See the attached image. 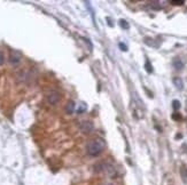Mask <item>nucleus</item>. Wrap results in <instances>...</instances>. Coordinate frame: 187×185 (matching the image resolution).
I'll return each mask as SVG.
<instances>
[{"instance_id": "1", "label": "nucleus", "mask_w": 187, "mask_h": 185, "mask_svg": "<svg viewBox=\"0 0 187 185\" xmlns=\"http://www.w3.org/2000/svg\"><path fill=\"white\" fill-rule=\"evenodd\" d=\"M106 146H107V144H106L105 139L94 138V139H92V141L89 142V144H87V146H86V150H87V153H89L90 155L98 156L105 151Z\"/></svg>"}, {"instance_id": "2", "label": "nucleus", "mask_w": 187, "mask_h": 185, "mask_svg": "<svg viewBox=\"0 0 187 185\" xmlns=\"http://www.w3.org/2000/svg\"><path fill=\"white\" fill-rule=\"evenodd\" d=\"M94 170H95V173H105V174H108L110 176H114L116 173L115 166L109 161H101V162L95 163Z\"/></svg>"}, {"instance_id": "3", "label": "nucleus", "mask_w": 187, "mask_h": 185, "mask_svg": "<svg viewBox=\"0 0 187 185\" xmlns=\"http://www.w3.org/2000/svg\"><path fill=\"white\" fill-rule=\"evenodd\" d=\"M94 129V125L92 121L90 120H83L79 123V130L83 133V134H90L92 133Z\"/></svg>"}, {"instance_id": "4", "label": "nucleus", "mask_w": 187, "mask_h": 185, "mask_svg": "<svg viewBox=\"0 0 187 185\" xmlns=\"http://www.w3.org/2000/svg\"><path fill=\"white\" fill-rule=\"evenodd\" d=\"M46 99H47V102H48L49 104H52V105H56L61 99V94L59 91H56V90H52V91H49L48 94H47Z\"/></svg>"}, {"instance_id": "5", "label": "nucleus", "mask_w": 187, "mask_h": 185, "mask_svg": "<svg viewBox=\"0 0 187 185\" xmlns=\"http://www.w3.org/2000/svg\"><path fill=\"white\" fill-rule=\"evenodd\" d=\"M21 61H22V55H21L20 51L12 50L10 54H9V62H10L13 65H17Z\"/></svg>"}, {"instance_id": "6", "label": "nucleus", "mask_w": 187, "mask_h": 185, "mask_svg": "<svg viewBox=\"0 0 187 185\" xmlns=\"http://www.w3.org/2000/svg\"><path fill=\"white\" fill-rule=\"evenodd\" d=\"M172 64H173V66H174V69L176 70H181V69L184 68V62L181 61V58L180 57H174V60L172 61Z\"/></svg>"}, {"instance_id": "7", "label": "nucleus", "mask_w": 187, "mask_h": 185, "mask_svg": "<svg viewBox=\"0 0 187 185\" xmlns=\"http://www.w3.org/2000/svg\"><path fill=\"white\" fill-rule=\"evenodd\" d=\"M172 82H173V85L176 86V88L179 89V90H181V89L184 88V82H183V80H181V78H179V77L173 78Z\"/></svg>"}, {"instance_id": "8", "label": "nucleus", "mask_w": 187, "mask_h": 185, "mask_svg": "<svg viewBox=\"0 0 187 185\" xmlns=\"http://www.w3.org/2000/svg\"><path fill=\"white\" fill-rule=\"evenodd\" d=\"M75 106H76L75 102L74 101H69L67 103V105H65V112H67L68 114H71V113H74Z\"/></svg>"}, {"instance_id": "9", "label": "nucleus", "mask_w": 187, "mask_h": 185, "mask_svg": "<svg viewBox=\"0 0 187 185\" xmlns=\"http://www.w3.org/2000/svg\"><path fill=\"white\" fill-rule=\"evenodd\" d=\"M180 175H181L183 181L185 183H187V167L186 166H181L180 167Z\"/></svg>"}, {"instance_id": "10", "label": "nucleus", "mask_w": 187, "mask_h": 185, "mask_svg": "<svg viewBox=\"0 0 187 185\" xmlns=\"http://www.w3.org/2000/svg\"><path fill=\"white\" fill-rule=\"evenodd\" d=\"M85 111H86V104H85V103H80L79 106H78V109H77V113H78V114H80V113L85 112Z\"/></svg>"}, {"instance_id": "11", "label": "nucleus", "mask_w": 187, "mask_h": 185, "mask_svg": "<svg viewBox=\"0 0 187 185\" xmlns=\"http://www.w3.org/2000/svg\"><path fill=\"white\" fill-rule=\"evenodd\" d=\"M172 106H173L174 110H179V109H180V102L174 99V101L172 102Z\"/></svg>"}, {"instance_id": "12", "label": "nucleus", "mask_w": 187, "mask_h": 185, "mask_svg": "<svg viewBox=\"0 0 187 185\" xmlns=\"http://www.w3.org/2000/svg\"><path fill=\"white\" fill-rule=\"evenodd\" d=\"M145 66H146V71H147L148 73H151V72H153V69H151V65H150L149 61H147V62H146Z\"/></svg>"}, {"instance_id": "13", "label": "nucleus", "mask_w": 187, "mask_h": 185, "mask_svg": "<svg viewBox=\"0 0 187 185\" xmlns=\"http://www.w3.org/2000/svg\"><path fill=\"white\" fill-rule=\"evenodd\" d=\"M120 25H122L123 29H129V24H127L126 21H124V20H120Z\"/></svg>"}, {"instance_id": "14", "label": "nucleus", "mask_w": 187, "mask_h": 185, "mask_svg": "<svg viewBox=\"0 0 187 185\" xmlns=\"http://www.w3.org/2000/svg\"><path fill=\"white\" fill-rule=\"evenodd\" d=\"M171 4L172 5H176V6H180V5L184 4V1H183V0H180V1H179V0H172Z\"/></svg>"}, {"instance_id": "15", "label": "nucleus", "mask_w": 187, "mask_h": 185, "mask_svg": "<svg viewBox=\"0 0 187 185\" xmlns=\"http://www.w3.org/2000/svg\"><path fill=\"white\" fill-rule=\"evenodd\" d=\"M4 63H5V55L2 51H0V65H2Z\"/></svg>"}, {"instance_id": "16", "label": "nucleus", "mask_w": 187, "mask_h": 185, "mask_svg": "<svg viewBox=\"0 0 187 185\" xmlns=\"http://www.w3.org/2000/svg\"><path fill=\"white\" fill-rule=\"evenodd\" d=\"M119 47H120V48H122V50H123V51H126V50H127V47L125 46L124 44H122V42H120V44H119Z\"/></svg>"}, {"instance_id": "17", "label": "nucleus", "mask_w": 187, "mask_h": 185, "mask_svg": "<svg viewBox=\"0 0 187 185\" xmlns=\"http://www.w3.org/2000/svg\"><path fill=\"white\" fill-rule=\"evenodd\" d=\"M172 118H173V119H176V120H180L181 119V117L178 114V113H174V114L172 115Z\"/></svg>"}, {"instance_id": "18", "label": "nucleus", "mask_w": 187, "mask_h": 185, "mask_svg": "<svg viewBox=\"0 0 187 185\" xmlns=\"http://www.w3.org/2000/svg\"><path fill=\"white\" fill-rule=\"evenodd\" d=\"M105 185H113V184H105Z\"/></svg>"}]
</instances>
